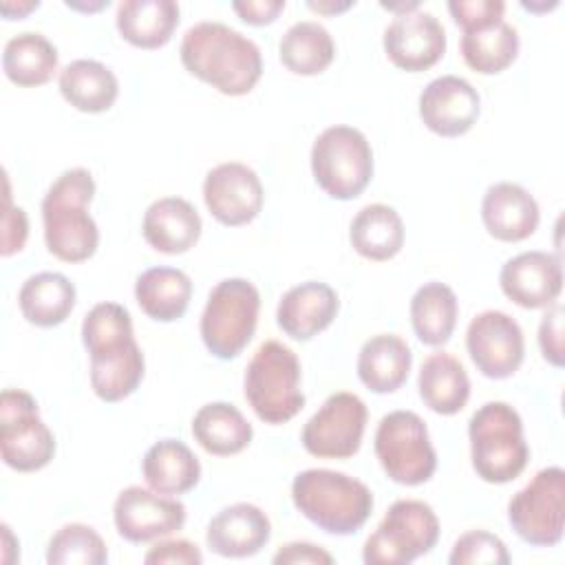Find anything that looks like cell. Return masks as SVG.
<instances>
[{
    "instance_id": "6da1fadb",
    "label": "cell",
    "mask_w": 565,
    "mask_h": 565,
    "mask_svg": "<svg viewBox=\"0 0 565 565\" xmlns=\"http://www.w3.org/2000/svg\"><path fill=\"white\" fill-rule=\"evenodd\" d=\"M82 342L90 358V388L102 402L115 404L137 391L143 380L146 360L124 305H95L84 316Z\"/></svg>"
},
{
    "instance_id": "7a4b0ae2",
    "label": "cell",
    "mask_w": 565,
    "mask_h": 565,
    "mask_svg": "<svg viewBox=\"0 0 565 565\" xmlns=\"http://www.w3.org/2000/svg\"><path fill=\"white\" fill-rule=\"evenodd\" d=\"M179 57L190 75L230 97L247 95L263 75L256 42L214 20L196 22L185 31Z\"/></svg>"
},
{
    "instance_id": "3957f363",
    "label": "cell",
    "mask_w": 565,
    "mask_h": 565,
    "mask_svg": "<svg viewBox=\"0 0 565 565\" xmlns=\"http://www.w3.org/2000/svg\"><path fill=\"white\" fill-rule=\"evenodd\" d=\"M95 179L86 168L64 170L42 199L46 249L64 263L88 260L99 245V230L88 214Z\"/></svg>"
},
{
    "instance_id": "277c9868",
    "label": "cell",
    "mask_w": 565,
    "mask_h": 565,
    "mask_svg": "<svg viewBox=\"0 0 565 565\" xmlns=\"http://www.w3.org/2000/svg\"><path fill=\"white\" fill-rule=\"evenodd\" d=\"M294 505L327 534H355L373 512V492L366 483L329 468H309L294 477Z\"/></svg>"
},
{
    "instance_id": "5b68a950",
    "label": "cell",
    "mask_w": 565,
    "mask_h": 565,
    "mask_svg": "<svg viewBox=\"0 0 565 565\" xmlns=\"http://www.w3.org/2000/svg\"><path fill=\"white\" fill-rule=\"evenodd\" d=\"M470 459L477 477L488 483L516 479L530 459L521 415L505 402L479 406L468 422Z\"/></svg>"
},
{
    "instance_id": "8992f818",
    "label": "cell",
    "mask_w": 565,
    "mask_h": 565,
    "mask_svg": "<svg viewBox=\"0 0 565 565\" xmlns=\"http://www.w3.org/2000/svg\"><path fill=\"white\" fill-rule=\"evenodd\" d=\"M245 399L265 424H285L305 406L300 360L278 340H265L245 369Z\"/></svg>"
},
{
    "instance_id": "52a82bcc",
    "label": "cell",
    "mask_w": 565,
    "mask_h": 565,
    "mask_svg": "<svg viewBox=\"0 0 565 565\" xmlns=\"http://www.w3.org/2000/svg\"><path fill=\"white\" fill-rule=\"evenodd\" d=\"M260 311V294L245 278L216 282L201 313V340L218 360H232L249 344Z\"/></svg>"
},
{
    "instance_id": "ba28073f",
    "label": "cell",
    "mask_w": 565,
    "mask_h": 565,
    "mask_svg": "<svg viewBox=\"0 0 565 565\" xmlns=\"http://www.w3.org/2000/svg\"><path fill=\"white\" fill-rule=\"evenodd\" d=\"M311 172L316 183L338 201H351L364 192L373 177V150L353 126H331L311 146Z\"/></svg>"
},
{
    "instance_id": "9c48e42d",
    "label": "cell",
    "mask_w": 565,
    "mask_h": 565,
    "mask_svg": "<svg viewBox=\"0 0 565 565\" xmlns=\"http://www.w3.org/2000/svg\"><path fill=\"white\" fill-rule=\"evenodd\" d=\"M437 541L439 519L435 510L419 499H399L366 539L362 561L366 565H408L428 554Z\"/></svg>"
},
{
    "instance_id": "30bf717a",
    "label": "cell",
    "mask_w": 565,
    "mask_h": 565,
    "mask_svg": "<svg viewBox=\"0 0 565 565\" xmlns=\"http://www.w3.org/2000/svg\"><path fill=\"white\" fill-rule=\"evenodd\" d=\"M375 457L388 479L402 486L426 483L437 468L426 422L413 411L384 415L375 430Z\"/></svg>"
},
{
    "instance_id": "8fae6325",
    "label": "cell",
    "mask_w": 565,
    "mask_h": 565,
    "mask_svg": "<svg viewBox=\"0 0 565 565\" xmlns=\"http://www.w3.org/2000/svg\"><path fill=\"white\" fill-rule=\"evenodd\" d=\"M0 455L18 472L42 470L55 455V437L26 391L4 388L0 395Z\"/></svg>"
},
{
    "instance_id": "7c38bea8",
    "label": "cell",
    "mask_w": 565,
    "mask_h": 565,
    "mask_svg": "<svg viewBox=\"0 0 565 565\" xmlns=\"http://www.w3.org/2000/svg\"><path fill=\"white\" fill-rule=\"evenodd\" d=\"M508 521L519 539L536 547H554L565 530V470L550 466L512 494Z\"/></svg>"
},
{
    "instance_id": "4fadbf2b",
    "label": "cell",
    "mask_w": 565,
    "mask_h": 565,
    "mask_svg": "<svg viewBox=\"0 0 565 565\" xmlns=\"http://www.w3.org/2000/svg\"><path fill=\"white\" fill-rule=\"evenodd\" d=\"M366 419V404L355 393L340 391L307 419L300 441L318 459H347L360 450Z\"/></svg>"
},
{
    "instance_id": "5bb4252c",
    "label": "cell",
    "mask_w": 565,
    "mask_h": 565,
    "mask_svg": "<svg viewBox=\"0 0 565 565\" xmlns=\"http://www.w3.org/2000/svg\"><path fill=\"white\" fill-rule=\"evenodd\" d=\"M466 349L477 371L490 380L514 375L525 358V340L519 322L497 309L481 311L470 320Z\"/></svg>"
},
{
    "instance_id": "9a60e30c",
    "label": "cell",
    "mask_w": 565,
    "mask_h": 565,
    "mask_svg": "<svg viewBox=\"0 0 565 565\" xmlns=\"http://www.w3.org/2000/svg\"><path fill=\"white\" fill-rule=\"evenodd\" d=\"M113 521L121 539L148 543L181 530L185 523V505L152 488L128 486L115 499Z\"/></svg>"
},
{
    "instance_id": "2e32d148",
    "label": "cell",
    "mask_w": 565,
    "mask_h": 565,
    "mask_svg": "<svg viewBox=\"0 0 565 565\" xmlns=\"http://www.w3.org/2000/svg\"><path fill=\"white\" fill-rule=\"evenodd\" d=\"M263 196L258 174L238 161L214 166L203 181V201L210 214L227 227L252 223L263 210Z\"/></svg>"
},
{
    "instance_id": "e0dca14e",
    "label": "cell",
    "mask_w": 565,
    "mask_h": 565,
    "mask_svg": "<svg viewBox=\"0 0 565 565\" xmlns=\"http://www.w3.org/2000/svg\"><path fill=\"white\" fill-rule=\"evenodd\" d=\"M386 57L402 71L419 73L435 66L446 53V31L428 11L395 15L384 29Z\"/></svg>"
},
{
    "instance_id": "ac0fdd59",
    "label": "cell",
    "mask_w": 565,
    "mask_h": 565,
    "mask_svg": "<svg viewBox=\"0 0 565 565\" xmlns=\"http://www.w3.org/2000/svg\"><path fill=\"white\" fill-rule=\"evenodd\" d=\"M481 97L477 88L457 75H441L419 95V117L439 137L466 135L479 119Z\"/></svg>"
},
{
    "instance_id": "d6986e66",
    "label": "cell",
    "mask_w": 565,
    "mask_h": 565,
    "mask_svg": "<svg viewBox=\"0 0 565 565\" xmlns=\"http://www.w3.org/2000/svg\"><path fill=\"white\" fill-rule=\"evenodd\" d=\"M499 285L505 298L523 309L550 307L563 291L561 258L539 249L516 254L501 267Z\"/></svg>"
},
{
    "instance_id": "ffe728a7",
    "label": "cell",
    "mask_w": 565,
    "mask_h": 565,
    "mask_svg": "<svg viewBox=\"0 0 565 565\" xmlns=\"http://www.w3.org/2000/svg\"><path fill=\"white\" fill-rule=\"evenodd\" d=\"M271 536L269 516L254 503H234L216 512L205 532L207 547L225 558L258 554Z\"/></svg>"
},
{
    "instance_id": "44dd1931",
    "label": "cell",
    "mask_w": 565,
    "mask_h": 565,
    "mask_svg": "<svg viewBox=\"0 0 565 565\" xmlns=\"http://www.w3.org/2000/svg\"><path fill=\"white\" fill-rule=\"evenodd\" d=\"M539 203L519 183L501 181L486 190L481 201V221L490 236L503 243H519L539 227Z\"/></svg>"
},
{
    "instance_id": "7402d4cb",
    "label": "cell",
    "mask_w": 565,
    "mask_h": 565,
    "mask_svg": "<svg viewBox=\"0 0 565 565\" xmlns=\"http://www.w3.org/2000/svg\"><path fill=\"white\" fill-rule=\"evenodd\" d=\"M338 309V294L327 282L307 280L282 294L276 322L289 338L307 342L335 320Z\"/></svg>"
},
{
    "instance_id": "603a6c76",
    "label": "cell",
    "mask_w": 565,
    "mask_h": 565,
    "mask_svg": "<svg viewBox=\"0 0 565 565\" xmlns=\"http://www.w3.org/2000/svg\"><path fill=\"white\" fill-rule=\"evenodd\" d=\"M201 216L196 207L181 196H163L148 205L141 234L146 243L161 254H183L201 238Z\"/></svg>"
},
{
    "instance_id": "cb8c5ba5",
    "label": "cell",
    "mask_w": 565,
    "mask_h": 565,
    "mask_svg": "<svg viewBox=\"0 0 565 565\" xmlns=\"http://www.w3.org/2000/svg\"><path fill=\"white\" fill-rule=\"evenodd\" d=\"M411 366V347L395 333L369 338L358 355V377L373 393H395L408 380Z\"/></svg>"
},
{
    "instance_id": "d4e9b609",
    "label": "cell",
    "mask_w": 565,
    "mask_h": 565,
    "mask_svg": "<svg viewBox=\"0 0 565 565\" xmlns=\"http://www.w3.org/2000/svg\"><path fill=\"white\" fill-rule=\"evenodd\" d=\"M119 35L137 49H159L170 42L179 24V4L172 0H124L117 4Z\"/></svg>"
},
{
    "instance_id": "484cf974",
    "label": "cell",
    "mask_w": 565,
    "mask_h": 565,
    "mask_svg": "<svg viewBox=\"0 0 565 565\" xmlns=\"http://www.w3.org/2000/svg\"><path fill=\"white\" fill-rule=\"evenodd\" d=\"M417 388L422 402L437 415L459 413L470 397V380L463 364L446 353H430L419 369Z\"/></svg>"
},
{
    "instance_id": "4316f807",
    "label": "cell",
    "mask_w": 565,
    "mask_h": 565,
    "mask_svg": "<svg viewBox=\"0 0 565 565\" xmlns=\"http://www.w3.org/2000/svg\"><path fill=\"white\" fill-rule=\"evenodd\" d=\"M146 483L161 494H183L201 479L196 455L179 439H161L152 444L141 461Z\"/></svg>"
},
{
    "instance_id": "83f0119b",
    "label": "cell",
    "mask_w": 565,
    "mask_h": 565,
    "mask_svg": "<svg viewBox=\"0 0 565 565\" xmlns=\"http://www.w3.org/2000/svg\"><path fill=\"white\" fill-rule=\"evenodd\" d=\"M75 285L60 271L29 276L18 294V305L26 322L35 327L62 324L75 307Z\"/></svg>"
},
{
    "instance_id": "f1b7e54d",
    "label": "cell",
    "mask_w": 565,
    "mask_h": 565,
    "mask_svg": "<svg viewBox=\"0 0 565 565\" xmlns=\"http://www.w3.org/2000/svg\"><path fill=\"white\" fill-rule=\"evenodd\" d=\"M192 435L205 452L230 457L249 446L254 428L234 404L210 402L194 413Z\"/></svg>"
},
{
    "instance_id": "f546056e",
    "label": "cell",
    "mask_w": 565,
    "mask_h": 565,
    "mask_svg": "<svg viewBox=\"0 0 565 565\" xmlns=\"http://www.w3.org/2000/svg\"><path fill=\"white\" fill-rule=\"evenodd\" d=\"M135 298L148 318L172 322L188 311L192 280L177 267H150L137 276Z\"/></svg>"
},
{
    "instance_id": "4dcf8cb0",
    "label": "cell",
    "mask_w": 565,
    "mask_h": 565,
    "mask_svg": "<svg viewBox=\"0 0 565 565\" xmlns=\"http://www.w3.org/2000/svg\"><path fill=\"white\" fill-rule=\"evenodd\" d=\"M57 84L62 97L75 110L93 115L108 110L119 95L115 73L97 60H73L60 71Z\"/></svg>"
},
{
    "instance_id": "1f68e13d",
    "label": "cell",
    "mask_w": 565,
    "mask_h": 565,
    "mask_svg": "<svg viewBox=\"0 0 565 565\" xmlns=\"http://www.w3.org/2000/svg\"><path fill=\"white\" fill-rule=\"evenodd\" d=\"M351 247L369 260H388L404 247L402 216L384 203L364 205L349 227Z\"/></svg>"
},
{
    "instance_id": "d6a6232c",
    "label": "cell",
    "mask_w": 565,
    "mask_h": 565,
    "mask_svg": "<svg viewBox=\"0 0 565 565\" xmlns=\"http://www.w3.org/2000/svg\"><path fill=\"white\" fill-rule=\"evenodd\" d=\"M2 71L15 86H42L57 71V49L42 33H18L4 44Z\"/></svg>"
},
{
    "instance_id": "836d02e7",
    "label": "cell",
    "mask_w": 565,
    "mask_h": 565,
    "mask_svg": "<svg viewBox=\"0 0 565 565\" xmlns=\"http://www.w3.org/2000/svg\"><path fill=\"white\" fill-rule=\"evenodd\" d=\"M457 296L437 280L422 285L411 298V324L419 342L428 347H441L450 340L457 324Z\"/></svg>"
},
{
    "instance_id": "e575fe53",
    "label": "cell",
    "mask_w": 565,
    "mask_h": 565,
    "mask_svg": "<svg viewBox=\"0 0 565 565\" xmlns=\"http://www.w3.org/2000/svg\"><path fill=\"white\" fill-rule=\"evenodd\" d=\"M278 53L287 71L296 75H318L333 62L335 42L320 22L302 20L285 31Z\"/></svg>"
},
{
    "instance_id": "d590c367",
    "label": "cell",
    "mask_w": 565,
    "mask_h": 565,
    "mask_svg": "<svg viewBox=\"0 0 565 565\" xmlns=\"http://www.w3.org/2000/svg\"><path fill=\"white\" fill-rule=\"evenodd\" d=\"M463 62L481 75H497L505 71L519 55V33L505 20L463 31L461 42Z\"/></svg>"
},
{
    "instance_id": "8d00e7d4",
    "label": "cell",
    "mask_w": 565,
    "mask_h": 565,
    "mask_svg": "<svg viewBox=\"0 0 565 565\" xmlns=\"http://www.w3.org/2000/svg\"><path fill=\"white\" fill-rule=\"evenodd\" d=\"M108 550L104 539L84 523L62 525L49 541V565H104Z\"/></svg>"
},
{
    "instance_id": "74e56055",
    "label": "cell",
    "mask_w": 565,
    "mask_h": 565,
    "mask_svg": "<svg viewBox=\"0 0 565 565\" xmlns=\"http://www.w3.org/2000/svg\"><path fill=\"white\" fill-rule=\"evenodd\" d=\"M450 565H508L510 554L505 543L488 530H470L461 534L448 556Z\"/></svg>"
},
{
    "instance_id": "f35d334b",
    "label": "cell",
    "mask_w": 565,
    "mask_h": 565,
    "mask_svg": "<svg viewBox=\"0 0 565 565\" xmlns=\"http://www.w3.org/2000/svg\"><path fill=\"white\" fill-rule=\"evenodd\" d=\"M448 11L463 31L481 29L503 20L505 2L501 0H450Z\"/></svg>"
},
{
    "instance_id": "ab89813d",
    "label": "cell",
    "mask_w": 565,
    "mask_h": 565,
    "mask_svg": "<svg viewBox=\"0 0 565 565\" xmlns=\"http://www.w3.org/2000/svg\"><path fill=\"white\" fill-rule=\"evenodd\" d=\"M539 347L543 358L552 366L565 364V347H563V307L558 302L550 305L539 324Z\"/></svg>"
},
{
    "instance_id": "60d3db41",
    "label": "cell",
    "mask_w": 565,
    "mask_h": 565,
    "mask_svg": "<svg viewBox=\"0 0 565 565\" xmlns=\"http://www.w3.org/2000/svg\"><path fill=\"white\" fill-rule=\"evenodd\" d=\"M29 236V221L22 207L11 205L9 194V181H7V194H4V214H2V238H0V254L7 258L15 252H20Z\"/></svg>"
},
{
    "instance_id": "b9f144b4",
    "label": "cell",
    "mask_w": 565,
    "mask_h": 565,
    "mask_svg": "<svg viewBox=\"0 0 565 565\" xmlns=\"http://www.w3.org/2000/svg\"><path fill=\"white\" fill-rule=\"evenodd\" d=\"M143 563H148V565H163V563L199 565V563H203V554L194 543H190L185 539H170V541H159L157 545H152L146 552Z\"/></svg>"
},
{
    "instance_id": "7bdbcfd3",
    "label": "cell",
    "mask_w": 565,
    "mask_h": 565,
    "mask_svg": "<svg viewBox=\"0 0 565 565\" xmlns=\"http://www.w3.org/2000/svg\"><path fill=\"white\" fill-rule=\"evenodd\" d=\"M276 565H331L333 563V556L327 552V550H322V547H318V545H313V543H300V541H296V543H287V545H282L276 554H274V558H271Z\"/></svg>"
},
{
    "instance_id": "ee69618b",
    "label": "cell",
    "mask_w": 565,
    "mask_h": 565,
    "mask_svg": "<svg viewBox=\"0 0 565 565\" xmlns=\"http://www.w3.org/2000/svg\"><path fill=\"white\" fill-rule=\"evenodd\" d=\"M232 9L245 24L265 26L271 24L285 9V0H243L234 2Z\"/></svg>"
},
{
    "instance_id": "f6af8a7d",
    "label": "cell",
    "mask_w": 565,
    "mask_h": 565,
    "mask_svg": "<svg viewBox=\"0 0 565 565\" xmlns=\"http://www.w3.org/2000/svg\"><path fill=\"white\" fill-rule=\"evenodd\" d=\"M40 7V2L35 0V2H2L0 4V11H2V15L7 18V20H22L29 11H33V9H38Z\"/></svg>"
},
{
    "instance_id": "bcb514c9",
    "label": "cell",
    "mask_w": 565,
    "mask_h": 565,
    "mask_svg": "<svg viewBox=\"0 0 565 565\" xmlns=\"http://www.w3.org/2000/svg\"><path fill=\"white\" fill-rule=\"evenodd\" d=\"M307 7L311 11L322 13V15H335V13H342V11L351 9L353 2H333V0L331 2H307Z\"/></svg>"
},
{
    "instance_id": "7dc6e473",
    "label": "cell",
    "mask_w": 565,
    "mask_h": 565,
    "mask_svg": "<svg viewBox=\"0 0 565 565\" xmlns=\"http://www.w3.org/2000/svg\"><path fill=\"white\" fill-rule=\"evenodd\" d=\"M66 7H73V9H82V11H99V9H104V7H108V0L104 2H97V4H79V2H66Z\"/></svg>"
}]
</instances>
